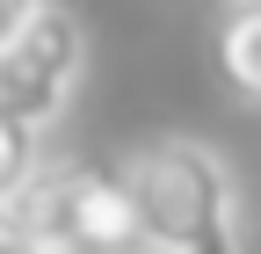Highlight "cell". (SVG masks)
Listing matches in <instances>:
<instances>
[{
    "instance_id": "obj_6",
    "label": "cell",
    "mask_w": 261,
    "mask_h": 254,
    "mask_svg": "<svg viewBox=\"0 0 261 254\" xmlns=\"http://www.w3.org/2000/svg\"><path fill=\"white\" fill-rule=\"evenodd\" d=\"M0 254H44L37 240H29V225H22L15 211H0Z\"/></svg>"
},
{
    "instance_id": "obj_3",
    "label": "cell",
    "mask_w": 261,
    "mask_h": 254,
    "mask_svg": "<svg viewBox=\"0 0 261 254\" xmlns=\"http://www.w3.org/2000/svg\"><path fill=\"white\" fill-rule=\"evenodd\" d=\"M80 73H87V29H80L73 8L44 0V8L0 44V109H15V116H29V123L51 131L65 116V102H73Z\"/></svg>"
},
{
    "instance_id": "obj_1",
    "label": "cell",
    "mask_w": 261,
    "mask_h": 254,
    "mask_svg": "<svg viewBox=\"0 0 261 254\" xmlns=\"http://www.w3.org/2000/svg\"><path fill=\"white\" fill-rule=\"evenodd\" d=\"M130 204L145 218L152 254H247L240 233V182L211 138H145L116 160Z\"/></svg>"
},
{
    "instance_id": "obj_4",
    "label": "cell",
    "mask_w": 261,
    "mask_h": 254,
    "mask_svg": "<svg viewBox=\"0 0 261 254\" xmlns=\"http://www.w3.org/2000/svg\"><path fill=\"white\" fill-rule=\"evenodd\" d=\"M218 73L240 102H261V0H232L218 15Z\"/></svg>"
},
{
    "instance_id": "obj_5",
    "label": "cell",
    "mask_w": 261,
    "mask_h": 254,
    "mask_svg": "<svg viewBox=\"0 0 261 254\" xmlns=\"http://www.w3.org/2000/svg\"><path fill=\"white\" fill-rule=\"evenodd\" d=\"M37 174H44V123L0 109V211H15V196Z\"/></svg>"
},
{
    "instance_id": "obj_7",
    "label": "cell",
    "mask_w": 261,
    "mask_h": 254,
    "mask_svg": "<svg viewBox=\"0 0 261 254\" xmlns=\"http://www.w3.org/2000/svg\"><path fill=\"white\" fill-rule=\"evenodd\" d=\"M37 8H44V0H0V44H8V37H15V29L37 15Z\"/></svg>"
},
{
    "instance_id": "obj_2",
    "label": "cell",
    "mask_w": 261,
    "mask_h": 254,
    "mask_svg": "<svg viewBox=\"0 0 261 254\" xmlns=\"http://www.w3.org/2000/svg\"><path fill=\"white\" fill-rule=\"evenodd\" d=\"M15 218L44 254H152L145 218L116 167H87V160L51 167L44 160V174L15 196Z\"/></svg>"
}]
</instances>
